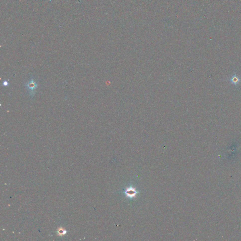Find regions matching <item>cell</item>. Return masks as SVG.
I'll list each match as a JSON object with an SVG mask.
<instances>
[{"label":"cell","mask_w":241,"mask_h":241,"mask_svg":"<svg viewBox=\"0 0 241 241\" xmlns=\"http://www.w3.org/2000/svg\"><path fill=\"white\" fill-rule=\"evenodd\" d=\"M26 86L28 90L30 95L32 96H34L35 94V90L38 87L37 83L34 81V79H32L26 84Z\"/></svg>","instance_id":"6da1fadb"},{"label":"cell","mask_w":241,"mask_h":241,"mask_svg":"<svg viewBox=\"0 0 241 241\" xmlns=\"http://www.w3.org/2000/svg\"><path fill=\"white\" fill-rule=\"evenodd\" d=\"M124 193L126 197L132 198L136 197V195L138 193V192L136 191L135 188H133L132 187H130L126 189L124 191Z\"/></svg>","instance_id":"7a4b0ae2"},{"label":"cell","mask_w":241,"mask_h":241,"mask_svg":"<svg viewBox=\"0 0 241 241\" xmlns=\"http://www.w3.org/2000/svg\"><path fill=\"white\" fill-rule=\"evenodd\" d=\"M240 80L241 79L239 78L238 77H237L236 75H234L232 77V78L230 79L231 82L235 85H237V84H238V83L240 82Z\"/></svg>","instance_id":"3957f363"},{"label":"cell","mask_w":241,"mask_h":241,"mask_svg":"<svg viewBox=\"0 0 241 241\" xmlns=\"http://www.w3.org/2000/svg\"><path fill=\"white\" fill-rule=\"evenodd\" d=\"M3 85L4 86H7L9 85V83L7 82V81H5L3 82Z\"/></svg>","instance_id":"277c9868"},{"label":"cell","mask_w":241,"mask_h":241,"mask_svg":"<svg viewBox=\"0 0 241 241\" xmlns=\"http://www.w3.org/2000/svg\"><path fill=\"white\" fill-rule=\"evenodd\" d=\"M58 233H59V234L60 235H61V234H63V235H64V234H65V232H64V230H59V232H58Z\"/></svg>","instance_id":"5b68a950"}]
</instances>
